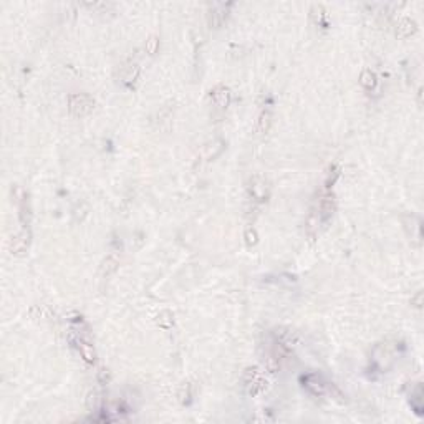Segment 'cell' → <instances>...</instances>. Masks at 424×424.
Wrapping results in <instances>:
<instances>
[{
	"instance_id": "cell-1",
	"label": "cell",
	"mask_w": 424,
	"mask_h": 424,
	"mask_svg": "<svg viewBox=\"0 0 424 424\" xmlns=\"http://www.w3.org/2000/svg\"><path fill=\"white\" fill-rule=\"evenodd\" d=\"M244 383H246V389L249 394L255 396V394L262 393L265 389V381L262 378V373L257 368H249L244 375Z\"/></svg>"
},
{
	"instance_id": "cell-2",
	"label": "cell",
	"mask_w": 424,
	"mask_h": 424,
	"mask_svg": "<svg viewBox=\"0 0 424 424\" xmlns=\"http://www.w3.org/2000/svg\"><path fill=\"white\" fill-rule=\"evenodd\" d=\"M301 383H303V388L310 394H313V396H322V394H325V391H327V383L317 373H308L301 376Z\"/></svg>"
},
{
	"instance_id": "cell-3",
	"label": "cell",
	"mask_w": 424,
	"mask_h": 424,
	"mask_svg": "<svg viewBox=\"0 0 424 424\" xmlns=\"http://www.w3.org/2000/svg\"><path fill=\"white\" fill-rule=\"evenodd\" d=\"M93 100L88 95H73L70 98V111L77 116H83L93 110Z\"/></svg>"
},
{
	"instance_id": "cell-4",
	"label": "cell",
	"mask_w": 424,
	"mask_h": 424,
	"mask_svg": "<svg viewBox=\"0 0 424 424\" xmlns=\"http://www.w3.org/2000/svg\"><path fill=\"white\" fill-rule=\"evenodd\" d=\"M249 189H251V194H252V197H254L255 201L263 202V201L267 199V196H268L267 184H265V181H263L262 177H254L252 182H251V187H249Z\"/></svg>"
},
{
	"instance_id": "cell-5",
	"label": "cell",
	"mask_w": 424,
	"mask_h": 424,
	"mask_svg": "<svg viewBox=\"0 0 424 424\" xmlns=\"http://www.w3.org/2000/svg\"><path fill=\"white\" fill-rule=\"evenodd\" d=\"M75 343H77V348H78V353L82 355V358L85 361L88 363H95V350H93V346L89 345V343L83 341L82 338H78V340H75Z\"/></svg>"
},
{
	"instance_id": "cell-6",
	"label": "cell",
	"mask_w": 424,
	"mask_h": 424,
	"mask_svg": "<svg viewBox=\"0 0 424 424\" xmlns=\"http://www.w3.org/2000/svg\"><path fill=\"white\" fill-rule=\"evenodd\" d=\"M212 101L215 103L219 108H227L229 101H230V93L227 88L224 86H219L212 91Z\"/></svg>"
},
{
	"instance_id": "cell-7",
	"label": "cell",
	"mask_w": 424,
	"mask_h": 424,
	"mask_svg": "<svg viewBox=\"0 0 424 424\" xmlns=\"http://www.w3.org/2000/svg\"><path fill=\"white\" fill-rule=\"evenodd\" d=\"M227 8L229 5H215L214 8H212L211 12V23L212 25H222V22L225 20V17H227Z\"/></svg>"
},
{
	"instance_id": "cell-8",
	"label": "cell",
	"mask_w": 424,
	"mask_h": 424,
	"mask_svg": "<svg viewBox=\"0 0 424 424\" xmlns=\"http://www.w3.org/2000/svg\"><path fill=\"white\" fill-rule=\"evenodd\" d=\"M360 83L363 88L366 89H373L376 86V75L371 72V70H365L360 77Z\"/></svg>"
},
{
	"instance_id": "cell-9",
	"label": "cell",
	"mask_w": 424,
	"mask_h": 424,
	"mask_svg": "<svg viewBox=\"0 0 424 424\" xmlns=\"http://www.w3.org/2000/svg\"><path fill=\"white\" fill-rule=\"evenodd\" d=\"M270 125H272V113L268 111V110L262 111L260 118H258V125H257L258 133H262V134L267 133L268 128H270Z\"/></svg>"
},
{
	"instance_id": "cell-10",
	"label": "cell",
	"mask_w": 424,
	"mask_h": 424,
	"mask_svg": "<svg viewBox=\"0 0 424 424\" xmlns=\"http://www.w3.org/2000/svg\"><path fill=\"white\" fill-rule=\"evenodd\" d=\"M414 30H416V23H414L413 20H409V18H404L398 27V35L399 37H408V35H411Z\"/></svg>"
},
{
	"instance_id": "cell-11",
	"label": "cell",
	"mask_w": 424,
	"mask_h": 424,
	"mask_svg": "<svg viewBox=\"0 0 424 424\" xmlns=\"http://www.w3.org/2000/svg\"><path fill=\"white\" fill-rule=\"evenodd\" d=\"M158 45H159V42H158L156 37H151V39H149L148 42H146V50H148V53H149V55L156 53Z\"/></svg>"
}]
</instances>
